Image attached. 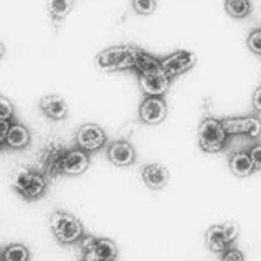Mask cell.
<instances>
[{
	"instance_id": "44dd1931",
	"label": "cell",
	"mask_w": 261,
	"mask_h": 261,
	"mask_svg": "<svg viewBox=\"0 0 261 261\" xmlns=\"http://www.w3.org/2000/svg\"><path fill=\"white\" fill-rule=\"evenodd\" d=\"M30 259V250L22 243L9 245L2 251V261H29Z\"/></svg>"
},
{
	"instance_id": "d4e9b609",
	"label": "cell",
	"mask_w": 261,
	"mask_h": 261,
	"mask_svg": "<svg viewBox=\"0 0 261 261\" xmlns=\"http://www.w3.org/2000/svg\"><path fill=\"white\" fill-rule=\"evenodd\" d=\"M13 116V106L12 102L0 96V121H10V118Z\"/></svg>"
},
{
	"instance_id": "cb8c5ba5",
	"label": "cell",
	"mask_w": 261,
	"mask_h": 261,
	"mask_svg": "<svg viewBox=\"0 0 261 261\" xmlns=\"http://www.w3.org/2000/svg\"><path fill=\"white\" fill-rule=\"evenodd\" d=\"M134 9L137 13L142 15H150L155 10V0H134Z\"/></svg>"
},
{
	"instance_id": "603a6c76",
	"label": "cell",
	"mask_w": 261,
	"mask_h": 261,
	"mask_svg": "<svg viewBox=\"0 0 261 261\" xmlns=\"http://www.w3.org/2000/svg\"><path fill=\"white\" fill-rule=\"evenodd\" d=\"M222 230H223V237H225L226 245L231 246L233 242H235L240 235V225L235 222H226V223H222Z\"/></svg>"
},
{
	"instance_id": "7402d4cb",
	"label": "cell",
	"mask_w": 261,
	"mask_h": 261,
	"mask_svg": "<svg viewBox=\"0 0 261 261\" xmlns=\"http://www.w3.org/2000/svg\"><path fill=\"white\" fill-rule=\"evenodd\" d=\"M225 9L228 15L235 18H245L251 13V4L250 0H226Z\"/></svg>"
},
{
	"instance_id": "83f0119b",
	"label": "cell",
	"mask_w": 261,
	"mask_h": 261,
	"mask_svg": "<svg viewBox=\"0 0 261 261\" xmlns=\"http://www.w3.org/2000/svg\"><path fill=\"white\" fill-rule=\"evenodd\" d=\"M248 154L251 157V162H253L255 170H261V144H255V146L250 149Z\"/></svg>"
},
{
	"instance_id": "4dcf8cb0",
	"label": "cell",
	"mask_w": 261,
	"mask_h": 261,
	"mask_svg": "<svg viewBox=\"0 0 261 261\" xmlns=\"http://www.w3.org/2000/svg\"><path fill=\"white\" fill-rule=\"evenodd\" d=\"M4 53H5V46H4V43L0 42V58L4 57Z\"/></svg>"
},
{
	"instance_id": "9c48e42d",
	"label": "cell",
	"mask_w": 261,
	"mask_h": 261,
	"mask_svg": "<svg viewBox=\"0 0 261 261\" xmlns=\"http://www.w3.org/2000/svg\"><path fill=\"white\" fill-rule=\"evenodd\" d=\"M167 116V106L164 102L162 98H152L149 96L147 99L142 101V105L139 108V118L146 124H161Z\"/></svg>"
},
{
	"instance_id": "7a4b0ae2",
	"label": "cell",
	"mask_w": 261,
	"mask_h": 261,
	"mask_svg": "<svg viewBox=\"0 0 261 261\" xmlns=\"http://www.w3.org/2000/svg\"><path fill=\"white\" fill-rule=\"evenodd\" d=\"M12 187L25 200H38L45 195L48 180L37 169H18L12 177Z\"/></svg>"
},
{
	"instance_id": "4fadbf2b",
	"label": "cell",
	"mask_w": 261,
	"mask_h": 261,
	"mask_svg": "<svg viewBox=\"0 0 261 261\" xmlns=\"http://www.w3.org/2000/svg\"><path fill=\"white\" fill-rule=\"evenodd\" d=\"M108 159L118 167L133 166L136 161V150L127 141H116L108 149Z\"/></svg>"
},
{
	"instance_id": "8fae6325",
	"label": "cell",
	"mask_w": 261,
	"mask_h": 261,
	"mask_svg": "<svg viewBox=\"0 0 261 261\" xmlns=\"http://www.w3.org/2000/svg\"><path fill=\"white\" fill-rule=\"evenodd\" d=\"M89 167V155L81 149L68 150L61 162V172L65 175H81Z\"/></svg>"
},
{
	"instance_id": "6da1fadb",
	"label": "cell",
	"mask_w": 261,
	"mask_h": 261,
	"mask_svg": "<svg viewBox=\"0 0 261 261\" xmlns=\"http://www.w3.org/2000/svg\"><path fill=\"white\" fill-rule=\"evenodd\" d=\"M66 147L63 141L57 136H51L43 142L42 149L37 154V170L42 174L48 182L55 180L61 174V162L66 155Z\"/></svg>"
},
{
	"instance_id": "3957f363",
	"label": "cell",
	"mask_w": 261,
	"mask_h": 261,
	"mask_svg": "<svg viewBox=\"0 0 261 261\" xmlns=\"http://www.w3.org/2000/svg\"><path fill=\"white\" fill-rule=\"evenodd\" d=\"M136 55H137V46L133 45L111 46L98 53L96 63L105 71L130 70L136 65Z\"/></svg>"
},
{
	"instance_id": "5b68a950",
	"label": "cell",
	"mask_w": 261,
	"mask_h": 261,
	"mask_svg": "<svg viewBox=\"0 0 261 261\" xmlns=\"http://www.w3.org/2000/svg\"><path fill=\"white\" fill-rule=\"evenodd\" d=\"M226 134L220 119L205 118L198 126V146L208 154H217L223 149L226 142Z\"/></svg>"
},
{
	"instance_id": "ac0fdd59",
	"label": "cell",
	"mask_w": 261,
	"mask_h": 261,
	"mask_svg": "<svg viewBox=\"0 0 261 261\" xmlns=\"http://www.w3.org/2000/svg\"><path fill=\"white\" fill-rule=\"evenodd\" d=\"M134 68L141 74H147V73H155V71H162L161 70V60L152 57L150 53L137 48V55H136V65Z\"/></svg>"
},
{
	"instance_id": "d6986e66",
	"label": "cell",
	"mask_w": 261,
	"mask_h": 261,
	"mask_svg": "<svg viewBox=\"0 0 261 261\" xmlns=\"http://www.w3.org/2000/svg\"><path fill=\"white\" fill-rule=\"evenodd\" d=\"M205 243H207L208 248L214 251V253H223L228 245L225 242V237H223V230H222V225H212L210 228L205 233Z\"/></svg>"
},
{
	"instance_id": "f546056e",
	"label": "cell",
	"mask_w": 261,
	"mask_h": 261,
	"mask_svg": "<svg viewBox=\"0 0 261 261\" xmlns=\"http://www.w3.org/2000/svg\"><path fill=\"white\" fill-rule=\"evenodd\" d=\"M253 106L258 113H261V86L255 91V96H253Z\"/></svg>"
},
{
	"instance_id": "484cf974",
	"label": "cell",
	"mask_w": 261,
	"mask_h": 261,
	"mask_svg": "<svg viewBox=\"0 0 261 261\" xmlns=\"http://www.w3.org/2000/svg\"><path fill=\"white\" fill-rule=\"evenodd\" d=\"M222 261H245V255L242 250L235 248V246H228L222 253Z\"/></svg>"
},
{
	"instance_id": "e0dca14e",
	"label": "cell",
	"mask_w": 261,
	"mask_h": 261,
	"mask_svg": "<svg viewBox=\"0 0 261 261\" xmlns=\"http://www.w3.org/2000/svg\"><path fill=\"white\" fill-rule=\"evenodd\" d=\"M5 144L12 149H25L30 144V130L23 124H12Z\"/></svg>"
},
{
	"instance_id": "ba28073f",
	"label": "cell",
	"mask_w": 261,
	"mask_h": 261,
	"mask_svg": "<svg viewBox=\"0 0 261 261\" xmlns=\"http://www.w3.org/2000/svg\"><path fill=\"white\" fill-rule=\"evenodd\" d=\"M226 134H245L256 139L261 136V119L256 116H243V118H225L220 119Z\"/></svg>"
},
{
	"instance_id": "9a60e30c",
	"label": "cell",
	"mask_w": 261,
	"mask_h": 261,
	"mask_svg": "<svg viewBox=\"0 0 261 261\" xmlns=\"http://www.w3.org/2000/svg\"><path fill=\"white\" fill-rule=\"evenodd\" d=\"M40 109L48 119L61 121L68 116V105L66 101L58 94H48L40 101Z\"/></svg>"
},
{
	"instance_id": "8992f818",
	"label": "cell",
	"mask_w": 261,
	"mask_h": 261,
	"mask_svg": "<svg viewBox=\"0 0 261 261\" xmlns=\"http://www.w3.org/2000/svg\"><path fill=\"white\" fill-rule=\"evenodd\" d=\"M106 133L105 129L93 122L83 124L76 133V146L78 149L85 150V152H94V150L101 149L106 144Z\"/></svg>"
},
{
	"instance_id": "52a82bcc",
	"label": "cell",
	"mask_w": 261,
	"mask_h": 261,
	"mask_svg": "<svg viewBox=\"0 0 261 261\" xmlns=\"http://www.w3.org/2000/svg\"><path fill=\"white\" fill-rule=\"evenodd\" d=\"M197 57L195 53H192L189 50H178L172 55H169L164 60H161V70L162 73H166L169 78H174L182 74L185 71H189L192 66L195 65Z\"/></svg>"
},
{
	"instance_id": "5bb4252c",
	"label": "cell",
	"mask_w": 261,
	"mask_h": 261,
	"mask_svg": "<svg viewBox=\"0 0 261 261\" xmlns=\"http://www.w3.org/2000/svg\"><path fill=\"white\" fill-rule=\"evenodd\" d=\"M116 258H118V245L108 238H98L93 250L83 253V261H114Z\"/></svg>"
},
{
	"instance_id": "277c9868",
	"label": "cell",
	"mask_w": 261,
	"mask_h": 261,
	"mask_svg": "<svg viewBox=\"0 0 261 261\" xmlns=\"http://www.w3.org/2000/svg\"><path fill=\"white\" fill-rule=\"evenodd\" d=\"M50 225H51V231L55 238L63 245L78 243L81 242V238L85 237V230L81 222L74 215L68 214V212H63V210L55 212L51 215Z\"/></svg>"
},
{
	"instance_id": "4316f807",
	"label": "cell",
	"mask_w": 261,
	"mask_h": 261,
	"mask_svg": "<svg viewBox=\"0 0 261 261\" xmlns=\"http://www.w3.org/2000/svg\"><path fill=\"white\" fill-rule=\"evenodd\" d=\"M248 46L251 51L261 55V30H255L248 37Z\"/></svg>"
},
{
	"instance_id": "f1b7e54d",
	"label": "cell",
	"mask_w": 261,
	"mask_h": 261,
	"mask_svg": "<svg viewBox=\"0 0 261 261\" xmlns=\"http://www.w3.org/2000/svg\"><path fill=\"white\" fill-rule=\"evenodd\" d=\"M10 126L12 124L9 121H0V144H5V139H7V134H9Z\"/></svg>"
},
{
	"instance_id": "ffe728a7",
	"label": "cell",
	"mask_w": 261,
	"mask_h": 261,
	"mask_svg": "<svg viewBox=\"0 0 261 261\" xmlns=\"http://www.w3.org/2000/svg\"><path fill=\"white\" fill-rule=\"evenodd\" d=\"M74 0H48V13L53 20H63L73 9Z\"/></svg>"
},
{
	"instance_id": "2e32d148",
	"label": "cell",
	"mask_w": 261,
	"mask_h": 261,
	"mask_svg": "<svg viewBox=\"0 0 261 261\" xmlns=\"http://www.w3.org/2000/svg\"><path fill=\"white\" fill-rule=\"evenodd\" d=\"M230 170L233 175L237 177H250L255 172V167H253L251 157L248 152H237L230 157Z\"/></svg>"
},
{
	"instance_id": "7c38bea8",
	"label": "cell",
	"mask_w": 261,
	"mask_h": 261,
	"mask_svg": "<svg viewBox=\"0 0 261 261\" xmlns=\"http://www.w3.org/2000/svg\"><path fill=\"white\" fill-rule=\"evenodd\" d=\"M141 177H142V182L146 184L150 190H162L169 184L170 172L162 164H149V166L142 167Z\"/></svg>"
},
{
	"instance_id": "30bf717a",
	"label": "cell",
	"mask_w": 261,
	"mask_h": 261,
	"mask_svg": "<svg viewBox=\"0 0 261 261\" xmlns=\"http://www.w3.org/2000/svg\"><path fill=\"white\" fill-rule=\"evenodd\" d=\"M139 83H141L142 91L147 96H152V98H162L170 86V78L166 73L155 71V73L141 74Z\"/></svg>"
}]
</instances>
